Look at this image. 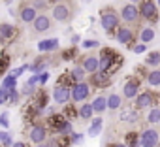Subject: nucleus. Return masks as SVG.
<instances>
[{
    "label": "nucleus",
    "instance_id": "obj_1",
    "mask_svg": "<svg viewBox=\"0 0 160 147\" xmlns=\"http://www.w3.org/2000/svg\"><path fill=\"white\" fill-rule=\"evenodd\" d=\"M98 58H100V66H98V70L109 74V76L117 74V72L121 70L122 62H124L122 55L117 53L113 47H102L100 53H98Z\"/></svg>",
    "mask_w": 160,
    "mask_h": 147
},
{
    "label": "nucleus",
    "instance_id": "obj_2",
    "mask_svg": "<svg viewBox=\"0 0 160 147\" xmlns=\"http://www.w3.org/2000/svg\"><path fill=\"white\" fill-rule=\"evenodd\" d=\"M119 21H121V17H119V13L113 8L108 6V8L100 10V25H102V28L108 34H113V30L119 28Z\"/></svg>",
    "mask_w": 160,
    "mask_h": 147
},
{
    "label": "nucleus",
    "instance_id": "obj_3",
    "mask_svg": "<svg viewBox=\"0 0 160 147\" xmlns=\"http://www.w3.org/2000/svg\"><path fill=\"white\" fill-rule=\"evenodd\" d=\"M49 128L55 132V134H72L73 132V126H72V121H68L64 117V113H53L49 117Z\"/></svg>",
    "mask_w": 160,
    "mask_h": 147
},
{
    "label": "nucleus",
    "instance_id": "obj_4",
    "mask_svg": "<svg viewBox=\"0 0 160 147\" xmlns=\"http://www.w3.org/2000/svg\"><path fill=\"white\" fill-rule=\"evenodd\" d=\"M119 17L122 21V25H128V27H134L139 23L141 19V13H139V8L136 4H124L119 12Z\"/></svg>",
    "mask_w": 160,
    "mask_h": 147
},
{
    "label": "nucleus",
    "instance_id": "obj_5",
    "mask_svg": "<svg viewBox=\"0 0 160 147\" xmlns=\"http://www.w3.org/2000/svg\"><path fill=\"white\" fill-rule=\"evenodd\" d=\"M138 8H139V13L145 21H149V23L158 21V4L154 0H141Z\"/></svg>",
    "mask_w": 160,
    "mask_h": 147
},
{
    "label": "nucleus",
    "instance_id": "obj_6",
    "mask_svg": "<svg viewBox=\"0 0 160 147\" xmlns=\"http://www.w3.org/2000/svg\"><path fill=\"white\" fill-rule=\"evenodd\" d=\"M51 13H53V19H55V21H58V23H66V21L72 19L73 8H72V4H68V2H64V0H60V2H57V4L53 6Z\"/></svg>",
    "mask_w": 160,
    "mask_h": 147
},
{
    "label": "nucleus",
    "instance_id": "obj_7",
    "mask_svg": "<svg viewBox=\"0 0 160 147\" xmlns=\"http://www.w3.org/2000/svg\"><path fill=\"white\" fill-rule=\"evenodd\" d=\"M91 91H92V87H91V83H87V81L75 83V85L72 87V102L83 104V102L91 96Z\"/></svg>",
    "mask_w": 160,
    "mask_h": 147
},
{
    "label": "nucleus",
    "instance_id": "obj_8",
    "mask_svg": "<svg viewBox=\"0 0 160 147\" xmlns=\"http://www.w3.org/2000/svg\"><path fill=\"white\" fill-rule=\"evenodd\" d=\"M160 143V132L156 128H145L139 132V145L141 147H156Z\"/></svg>",
    "mask_w": 160,
    "mask_h": 147
},
{
    "label": "nucleus",
    "instance_id": "obj_9",
    "mask_svg": "<svg viewBox=\"0 0 160 147\" xmlns=\"http://www.w3.org/2000/svg\"><path fill=\"white\" fill-rule=\"evenodd\" d=\"M115 36H117V42H119V43H122V45H126V47H134L136 36H134V28H130L128 25H119Z\"/></svg>",
    "mask_w": 160,
    "mask_h": 147
},
{
    "label": "nucleus",
    "instance_id": "obj_10",
    "mask_svg": "<svg viewBox=\"0 0 160 147\" xmlns=\"http://www.w3.org/2000/svg\"><path fill=\"white\" fill-rule=\"evenodd\" d=\"M139 93H141V81H139V78H130L124 83V87H122V96L128 98V100H134Z\"/></svg>",
    "mask_w": 160,
    "mask_h": 147
},
{
    "label": "nucleus",
    "instance_id": "obj_11",
    "mask_svg": "<svg viewBox=\"0 0 160 147\" xmlns=\"http://www.w3.org/2000/svg\"><path fill=\"white\" fill-rule=\"evenodd\" d=\"M89 83H91V87L94 89V87H98V89H106V87H109V83H111V76L109 74H106V72H94V74H91V79H89Z\"/></svg>",
    "mask_w": 160,
    "mask_h": 147
},
{
    "label": "nucleus",
    "instance_id": "obj_12",
    "mask_svg": "<svg viewBox=\"0 0 160 147\" xmlns=\"http://www.w3.org/2000/svg\"><path fill=\"white\" fill-rule=\"evenodd\" d=\"M72 100V89L64 85H55L53 89V102L57 104H68Z\"/></svg>",
    "mask_w": 160,
    "mask_h": 147
},
{
    "label": "nucleus",
    "instance_id": "obj_13",
    "mask_svg": "<svg viewBox=\"0 0 160 147\" xmlns=\"http://www.w3.org/2000/svg\"><path fill=\"white\" fill-rule=\"evenodd\" d=\"M28 138H30V141L32 143H43V141H47V128L43 126V124H32V128H30V134H28Z\"/></svg>",
    "mask_w": 160,
    "mask_h": 147
},
{
    "label": "nucleus",
    "instance_id": "obj_14",
    "mask_svg": "<svg viewBox=\"0 0 160 147\" xmlns=\"http://www.w3.org/2000/svg\"><path fill=\"white\" fill-rule=\"evenodd\" d=\"M40 13H38V10L32 6V4H25V6H21V10H19V19L23 21V23H34V19L38 17Z\"/></svg>",
    "mask_w": 160,
    "mask_h": 147
},
{
    "label": "nucleus",
    "instance_id": "obj_15",
    "mask_svg": "<svg viewBox=\"0 0 160 147\" xmlns=\"http://www.w3.org/2000/svg\"><path fill=\"white\" fill-rule=\"evenodd\" d=\"M17 34V28L13 25H8V23H0V43H8L15 38Z\"/></svg>",
    "mask_w": 160,
    "mask_h": 147
},
{
    "label": "nucleus",
    "instance_id": "obj_16",
    "mask_svg": "<svg viewBox=\"0 0 160 147\" xmlns=\"http://www.w3.org/2000/svg\"><path fill=\"white\" fill-rule=\"evenodd\" d=\"M134 100H136V109L152 108V93H151V91H143V93H139Z\"/></svg>",
    "mask_w": 160,
    "mask_h": 147
},
{
    "label": "nucleus",
    "instance_id": "obj_17",
    "mask_svg": "<svg viewBox=\"0 0 160 147\" xmlns=\"http://www.w3.org/2000/svg\"><path fill=\"white\" fill-rule=\"evenodd\" d=\"M32 27H34V30H36V32H47V30L51 28V17H49V15L40 13V15L34 19Z\"/></svg>",
    "mask_w": 160,
    "mask_h": 147
},
{
    "label": "nucleus",
    "instance_id": "obj_18",
    "mask_svg": "<svg viewBox=\"0 0 160 147\" xmlns=\"http://www.w3.org/2000/svg\"><path fill=\"white\" fill-rule=\"evenodd\" d=\"M32 96H34V98H32V104H34L38 109H42V111H43V109L47 108V104H49V94H47L43 89H40V91H38V93H34Z\"/></svg>",
    "mask_w": 160,
    "mask_h": 147
},
{
    "label": "nucleus",
    "instance_id": "obj_19",
    "mask_svg": "<svg viewBox=\"0 0 160 147\" xmlns=\"http://www.w3.org/2000/svg\"><path fill=\"white\" fill-rule=\"evenodd\" d=\"M58 49V38H47L38 42V51L40 53H49V51H57Z\"/></svg>",
    "mask_w": 160,
    "mask_h": 147
},
{
    "label": "nucleus",
    "instance_id": "obj_20",
    "mask_svg": "<svg viewBox=\"0 0 160 147\" xmlns=\"http://www.w3.org/2000/svg\"><path fill=\"white\" fill-rule=\"evenodd\" d=\"M98 66H100V58L96 55H89L83 58V68L87 70V74H94L98 72Z\"/></svg>",
    "mask_w": 160,
    "mask_h": 147
},
{
    "label": "nucleus",
    "instance_id": "obj_21",
    "mask_svg": "<svg viewBox=\"0 0 160 147\" xmlns=\"http://www.w3.org/2000/svg\"><path fill=\"white\" fill-rule=\"evenodd\" d=\"M154 28L152 27H141L139 28V32H138V40L141 42V43H151L152 40H154Z\"/></svg>",
    "mask_w": 160,
    "mask_h": 147
},
{
    "label": "nucleus",
    "instance_id": "obj_22",
    "mask_svg": "<svg viewBox=\"0 0 160 147\" xmlns=\"http://www.w3.org/2000/svg\"><path fill=\"white\" fill-rule=\"evenodd\" d=\"M92 109H94V113H98V115H102L106 109H108V96H102V94H98L92 102Z\"/></svg>",
    "mask_w": 160,
    "mask_h": 147
},
{
    "label": "nucleus",
    "instance_id": "obj_23",
    "mask_svg": "<svg viewBox=\"0 0 160 147\" xmlns=\"http://www.w3.org/2000/svg\"><path fill=\"white\" fill-rule=\"evenodd\" d=\"M102 126H104V119H102V117H96V119H92V123H91L87 134H89L91 138H96V136L102 132Z\"/></svg>",
    "mask_w": 160,
    "mask_h": 147
},
{
    "label": "nucleus",
    "instance_id": "obj_24",
    "mask_svg": "<svg viewBox=\"0 0 160 147\" xmlns=\"http://www.w3.org/2000/svg\"><path fill=\"white\" fill-rule=\"evenodd\" d=\"M145 81H147V85H151V87H160V68H154V70L147 72Z\"/></svg>",
    "mask_w": 160,
    "mask_h": 147
},
{
    "label": "nucleus",
    "instance_id": "obj_25",
    "mask_svg": "<svg viewBox=\"0 0 160 147\" xmlns=\"http://www.w3.org/2000/svg\"><path fill=\"white\" fill-rule=\"evenodd\" d=\"M92 115H94L92 104H87V102H83L81 106H79V119L89 121V119H92Z\"/></svg>",
    "mask_w": 160,
    "mask_h": 147
},
{
    "label": "nucleus",
    "instance_id": "obj_26",
    "mask_svg": "<svg viewBox=\"0 0 160 147\" xmlns=\"http://www.w3.org/2000/svg\"><path fill=\"white\" fill-rule=\"evenodd\" d=\"M72 76H73L75 83H81V81H85V79H87V70L83 68V64H77V66L72 70Z\"/></svg>",
    "mask_w": 160,
    "mask_h": 147
},
{
    "label": "nucleus",
    "instance_id": "obj_27",
    "mask_svg": "<svg viewBox=\"0 0 160 147\" xmlns=\"http://www.w3.org/2000/svg\"><path fill=\"white\" fill-rule=\"evenodd\" d=\"M64 117L68 119V121H73V119H77L79 117V108H75V104H64Z\"/></svg>",
    "mask_w": 160,
    "mask_h": 147
},
{
    "label": "nucleus",
    "instance_id": "obj_28",
    "mask_svg": "<svg viewBox=\"0 0 160 147\" xmlns=\"http://www.w3.org/2000/svg\"><path fill=\"white\" fill-rule=\"evenodd\" d=\"M145 64H147V66H152V68H158V66H160V51H151V53H147Z\"/></svg>",
    "mask_w": 160,
    "mask_h": 147
},
{
    "label": "nucleus",
    "instance_id": "obj_29",
    "mask_svg": "<svg viewBox=\"0 0 160 147\" xmlns=\"http://www.w3.org/2000/svg\"><path fill=\"white\" fill-rule=\"evenodd\" d=\"M124 143H126V147H141L139 145V132H126Z\"/></svg>",
    "mask_w": 160,
    "mask_h": 147
},
{
    "label": "nucleus",
    "instance_id": "obj_30",
    "mask_svg": "<svg viewBox=\"0 0 160 147\" xmlns=\"http://www.w3.org/2000/svg\"><path fill=\"white\" fill-rule=\"evenodd\" d=\"M57 85H64V87H73L75 85V79H73V76H72V72H62V76L58 78V81H57Z\"/></svg>",
    "mask_w": 160,
    "mask_h": 147
},
{
    "label": "nucleus",
    "instance_id": "obj_31",
    "mask_svg": "<svg viewBox=\"0 0 160 147\" xmlns=\"http://www.w3.org/2000/svg\"><path fill=\"white\" fill-rule=\"evenodd\" d=\"M121 104H122V96L121 94H109L108 96V109H121Z\"/></svg>",
    "mask_w": 160,
    "mask_h": 147
},
{
    "label": "nucleus",
    "instance_id": "obj_32",
    "mask_svg": "<svg viewBox=\"0 0 160 147\" xmlns=\"http://www.w3.org/2000/svg\"><path fill=\"white\" fill-rule=\"evenodd\" d=\"M53 143H55V147H70L72 145V138H70V134H57Z\"/></svg>",
    "mask_w": 160,
    "mask_h": 147
},
{
    "label": "nucleus",
    "instance_id": "obj_33",
    "mask_svg": "<svg viewBox=\"0 0 160 147\" xmlns=\"http://www.w3.org/2000/svg\"><path fill=\"white\" fill-rule=\"evenodd\" d=\"M147 123H151V124H158L160 123V108H149Z\"/></svg>",
    "mask_w": 160,
    "mask_h": 147
},
{
    "label": "nucleus",
    "instance_id": "obj_34",
    "mask_svg": "<svg viewBox=\"0 0 160 147\" xmlns=\"http://www.w3.org/2000/svg\"><path fill=\"white\" fill-rule=\"evenodd\" d=\"M2 87H4V89H8V91L17 89V78H13L12 74H8V76L2 79Z\"/></svg>",
    "mask_w": 160,
    "mask_h": 147
},
{
    "label": "nucleus",
    "instance_id": "obj_35",
    "mask_svg": "<svg viewBox=\"0 0 160 147\" xmlns=\"http://www.w3.org/2000/svg\"><path fill=\"white\" fill-rule=\"evenodd\" d=\"M75 57H77V49H75V45H72L70 49H64L62 55H60L62 60H75Z\"/></svg>",
    "mask_w": 160,
    "mask_h": 147
},
{
    "label": "nucleus",
    "instance_id": "obj_36",
    "mask_svg": "<svg viewBox=\"0 0 160 147\" xmlns=\"http://www.w3.org/2000/svg\"><path fill=\"white\" fill-rule=\"evenodd\" d=\"M10 62H12V58H10V55H2L0 57V76H2V74H6L8 72V68H10Z\"/></svg>",
    "mask_w": 160,
    "mask_h": 147
},
{
    "label": "nucleus",
    "instance_id": "obj_37",
    "mask_svg": "<svg viewBox=\"0 0 160 147\" xmlns=\"http://www.w3.org/2000/svg\"><path fill=\"white\" fill-rule=\"evenodd\" d=\"M138 111H139V109H128V111H124V115H122V121L136 123V121H138Z\"/></svg>",
    "mask_w": 160,
    "mask_h": 147
},
{
    "label": "nucleus",
    "instance_id": "obj_38",
    "mask_svg": "<svg viewBox=\"0 0 160 147\" xmlns=\"http://www.w3.org/2000/svg\"><path fill=\"white\" fill-rule=\"evenodd\" d=\"M19 93H21L23 96H32V94L36 93V87H34V85H30V83L27 81V83L23 85V89H19Z\"/></svg>",
    "mask_w": 160,
    "mask_h": 147
},
{
    "label": "nucleus",
    "instance_id": "obj_39",
    "mask_svg": "<svg viewBox=\"0 0 160 147\" xmlns=\"http://www.w3.org/2000/svg\"><path fill=\"white\" fill-rule=\"evenodd\" d=\"M19 96H21V93H19L17 89L8 91V104H17V102H19Z\"/></svg>",
    "mask_w": 160,
    "mask_h": 147
},
{
    "label": "nucleus",
    "instance_id": "obj_40",
    "mask_svg": "<svg viewBox=\"0 0 160 147\" xmlns=\"http://www.w3.org/2000/svg\"><path fill=\"white\" fill-rule=\"evenodd\" d=\"M83 49H98L100 47V42L98 40H83Z\"/></svg>",
    "mask_w": 160,
    "mask_h": 147
},
{
    "label": "nucleus",
    "instance_id": "obj_41",
    "mask_svg": "<svg viewBox=\"0 0 160 147\" xmlns=\"http://www.w3.org/2000/svg\"><path fill=\"white\" fill-rule=\"evenodd\" d=\"M30 66H27V64H23V66H19V68H15V70H12V72H8V74H12L13 78H19V76H23V74L28 70Z\"/></svg>",
    "mask_w": 160,
    "mask_h": 147
},
{
    "label": "nucleus",
    "instance_id": "obj_42",
    "mask_svg": "<svg viewBox=\"0 0 160 147\" xmlns=\"http://www.w3.org/2000/svg\"><path fill=\"white\" fill-rule=\"evenodd\" d=\"M0 145H2V147H12V145H13V139H12V136H10L8 132H4L2 139H0Z\"/></svg>",
    "mask_w": 160,
    "mask_h": 147
},
{
    "label": "nucleus",
    "instance_id": "obj_43",
    "mask_svg": "<svg viewBox=\"0 0 160 147\" xmlns=\"http://www.w3.org/2000/svg\"><path fill=\"white\" fill-rule=\"evenodd\" d=\"M0 126H2V128H8L10 126V115H8V111L0 113Z\"/></svg>",
    "mask_w": 160,
    "mask_h": 147
},
{
    "label": "nucleus",
    "instance_id": "obj_44",
    "mask_svg": "<svg viewBox=\"0 0 160 147\" xmlns=\"http://www.w3.org/2000/svg\"><path fill=\"white\" fill-rule=\"evenodd\" d=\"M132 51H134L136 55H141V53L147 51V43H141V42H139V43H136V45L132 47Z\"/></svg>",
    "mask_w": 160,
    "mask_h": 147
},
{
    "label": "nucleus",
    "instance_id": "obj_45",
    "mask_svg": "<svg viewBox=\"0 0 160 147\" xmlns=\"http://www.w3.org/2000/svg\"><path fill=\"white\" fill-rule=\"evenodd\" d=\"M4 104H8V89H0V106H4Z\"/></svg>",
    "mask_w": 160,
    "mask_h": 147
},
{
    "label": "nucleus",
    "instance_id": "obj_46",
    "mask_svg": "<svg viewBox=\"0 0 160 147\" xmlns=\"http://www.w3.org/2000/svg\"><path fill=\"white\" fill-rule=\"evenodd\" d=\"M70 138H72V143H81L83 134H81V132H72V134H70Z\"/></svg>",
    "mask_w": 160,
    "mask_h": 147
},
{
    "label": "nucleus",
    "instance_id": "obj_47",
    "mask_svg": "<svg viewBox=\"0 0 160 147\" xmlns=\"http://www.w3.org/2000/svg\"><path fill=\"white\" fill-rule=\"evenodd\" d=\"M32 6L36 8V10H45V0H32Z\"/></svg>",
    "mask_w": 160,
    "mask_h": 147
},
{
    "label": "nucleus",
    "instance_id": "obj_48",
    "mask_svg": "<svg viewBox=\"0 0 160 147\" xmlns=\"http://www.w3.org/2000/svg\"><path fill=\"white\" fill-rule=\"evenodd\" d=\"M40 76H42V74H32V76H30V79H28V83L30 85H40Z\"/></svg>",
    "mask_w": 160,
    "mask_h": 147
},
{
    "label": "nucleus",
    "instance_id": "obj_49",
    "mask_svg": "<svg viewBox=\"0 0 160 147\" xmlns=\"http://www.w3.org/2000/svg\"><path fill=\"white\" fill-rule=\"evenodd\" d=\"M160 106V93H152V108Z\"/></svg>",
    "mask_w": 160,
    "mask_h": 147
},
{
    "label": "nucleus",
    "instance_id": "obj_50",
    "mask_svg": "<svg viewBox=\"0 0 160 147\" xmlns=\"http://www.w3.org/2000/svg\"><path fill=\"white\" fill-rule=\"evenodd\" d=\"M47 79H49V72L45 70V72H42V76H40V85H45Z\"/></svg>",
    "mask_w": 160,
    "mask_h": 147
},
{
    "label": "nucleus",
    "instance_id": "obj_51",
    "mask_svg": "<svg viewBox=\"0 0 160 147\" xmlns=\"http://www.w3.org/2000/svg\"><path fill=\"white\" fill-rule=\"evenodd\" d=\"M53 145H55L53 141H51V143H47V141H43V143H38L36 147H53Z\"/></svg>",
    "mask_w": 160,
    "mask_h": 147
},
{
    "label": "nucleus",
    "instance_id": "obj_52",
    "mask_svg": "<svg viewBox=\"0 0 160 147\" xmlns=\"http://www.w3.org/2000/svg\"><path fill=\"white\" fill-rule=\"evenodd\" d=\"M12 147H27V143H23V141H13Z\"/></svg>",
    "mask_w": 160,
    "mask_h": 147
},
{
    "label": "nucleus",
    "instance_id": "obj_53",
    "mask_svg": "<svg viewBox=\"0 0 160 147\" xmlns=\"http://www.w3.org/2000/svg\"><path fill=\"white\" fill-rule=\"evenodd\" d=\"M72 43H79V36H72Z\"/></svg>",
    "mask_w": 160,
    "mask_h": 147
},
{
    "label": "nucleus",
    "instance_id": "obj_54",
    "mask_svg": "<svg viewBox=\"0 0 160 147\" xmlns=\"http://www.w3.org/2000/svg\"><path fill=\"white\" fill-rule=\"evenodd\" d=\"M141 0H128V4H139Z\"/></svg>",
    "mask_w": 160,
    "mask_h": 147
},
{
    "label": "nucleus",
    "instance_id": "obj_55",
    "mask_svg": "<svg viewBox=\"0 0 160 147\" xmlns=\"http://www.w3.org/2000/svg\"><path fill=\"white\" fill-rule=\"evenodd\" d=\"M113 147H126V143H113Z\"/></svg>",
    "mask_w": 160,
    "mask_h": 147
},
{
    "label": "nucleus",
    "instance_id": "obj_56",
    "mask_svg": "<svg viewBox=\"0 0 160 147\" xmlns=\"http://www.w3.org/2000/svg\"><path fill=\"white\" fill-rule=\"evenodd\" d=\"M2 136H4V132H2V130H0V139H2Z\"/></svg>",
    "mask_w": 160,
    "mask_h": 147
},
{
    "label": "nucleus",
    "instance_id": "obj_57",
    "mask_svg": "<svg viewBox=\"0 0 160 147\" xmlns=\"http://www.w3.org/2000/svg\"><path fill=\"white\" fill-rule=\"evenodd\" d=\"M156 4H158V6H160V0H156Z\"/></svg>",
    "mask_w": 160,
    "mask_h": 147
},
{
    "label": "nucleus",
    "instance_id": "obj_58",
    "mask_svg": "<svg viewBox=\"0 0 160 147\" xmlns=\"http://www.w3.org/2000/svg\"><path fill=\"white\" fill-rule=\"evenodd\" d=\"M85 2H91V0H85Z\"/></svg>",
    "mask_w": 160,
    "mask_h": 147
},
{
    "label": "nucleus",
    "instance_id": "obj_59",
    "mask_svg": "<svg viewBox=\"0 0 160 147\" xmlns=\"http://www.w3.org/2000/svg\"><path fill=\"white\" fill-rule=\"evenodd\" d=\"M55 2H60V0H55Z\"/></svg>",
    "mask_w": 160,
    "mask_h": 147
},
{
    "label": "nucleus",
    "instance_id": "obj_60",
    "mask_svg": "<svg viewBox=\"0 0 160 147\" xmlns=\"http://www.w3.org/2000/svg\"><path fill=\"white\" fill-rule=\"evenodd\" d=\"M0 147H2V145H0Z\"/></svg>",
    "mask_w": 160,
    "mask_h": 147
}]
</instances>
